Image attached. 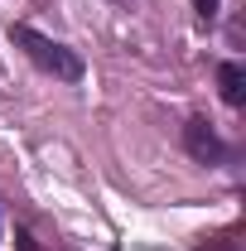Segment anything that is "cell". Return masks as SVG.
I'll use <instances>...</instances> for the list:
<instances>
[{
	"label": "cell",
	"instance_id": "1",
	"mask_svg": "<svg viewBox=\"0 0 246 251\" xmlns=\"http://www.w3.org/2000/svg\"><path fill=\"white\" fill-rule=\"evenodd\" d=\"M10 39L25 49V58H29L34 68L53 73L58 82H77V77H82V58H77L68 44H58V39H49V34L29 29V25H15V29H10Z\"/></svg>",
	"mask_w": 246,
	"mask_h": 251
},
{
	"label": "cell",
	"instance_id": "2",
	"mask_svg": "<svg viewBox=\"0 0 246 251\" xmlns=\"http://www.w3.org/2000/svg\"><path fill=\"white\" fill-rule=\"evenodd\" d=\"M184 150L198 159V164H227V155H232V150L222 145V135H217L203 116H193V121L184 126Z\"/></svg>",
	"mask_w": 246,
	"mask_h": 251
},
{
	"label": "cell",
	"instance_id": "3",
	"mask_svg": "<svg viewBox=\"0 0 246 251\" xmlns=\"http://www.w3.org/2000/svg\"><path fill=\"white\" fill-rule=\"evenodd\" d=\"M217 92H222V101H227V106H242L246 101V68L242 63H222V68H217Z\"/></svg>",
	"mask_w": 246,
	"mask_h": 251
},
{
	"label": "cell",
	"instance_id": "4",
	"mask_svg": "<svg viewBox=\"0 0 246 251\" xmlns=\"http://www.w3.org/2000/svg\"><path fill=\"white\" fill-rule=\"evenodd\" d=\"M217 10H222V0H193V15H198V20H208V25L217 20Z\"/></svg>",
	"mask_w": 246,
	"mask_h": 251
}]
</instances>
